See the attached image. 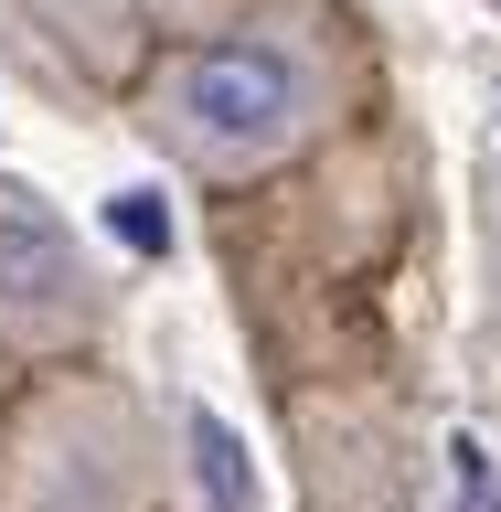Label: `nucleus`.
Masks as SVG:
<instances>
[{
    "mask_svg": "<svg viewBox=\"0 0 501 512\" xmlns=\"http://www.w3.org/2000/svg\"><path fill=\"white\" fill-rule=\"evenodd\" d=\"M374 107V32L352 0H246L192 43H160L128 86V128L192 192H256L331 150Z\"/></svg>",
    "mask_w": 501,
    "mask_h": 512,
    "instance_id": "f257e3e1",
    "label": "nucleus"
},
{
    "mask_svg": "<svg viewBox=\"0 0 501 512\" xmlns=\"http://www.w3.org/2000/svg\"><path fill=\"white\" fill-rule=\"evenodd\" d=\"M0 512H171L150 406L107 363H32L0 406Z\"/></svg>",
    "mask_w": 501,
    "mask_h": 512,
    "instance_id": "f03ea898",
    "label": "nucleus"
},
{
    "mask_svg": "<svg viewBox=\"0 0 501 512\" xmlns=\"http://www.w3.org/2000/svg\"><path fill=\"white\" fill-rule=\"evenodd\" d=\"M118 331V278L86 246V224L54 214V192L0 171V352L11 363H86Z\"/></svg>",
    "mask_w": 501,
    "mask_h": 512,
    "instance_id": "7ed1b4c3",
    "label": "nucleus"
},
{
    "mask_svg": "<svg viewBox=\"0 0 501 512\" xmlns=\"http://www.w3.org/2000/svg\"><path fill=\"white\" fill-rule=\"evenodd\" d=\"M182 470L203 480L214 512H267L256 502V470H246V438H235L224 416H203V406H182Z\"/></svg>",
    "mask_w": 501,
    "mask_h": 512,
    "instance_id": "20e7f679",
    "label": "nucleus"
},
{
    "mask_svg": "<svg viewBox=\"0 0 501 512\" xmlns=\"http://www.w3.org/2000/svg\"><path fill=\"white\" fill-rule=\"evenodd\" d=\"M491 11H501V0H491Z\"/></svg>",
    "mask_w": 501,
    "mask_h": 512,
    "instance_id": "39448f33",
    "label": "nucleus"
}]
</instances>
